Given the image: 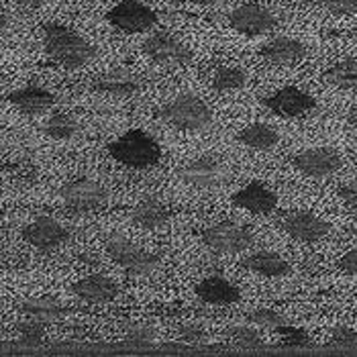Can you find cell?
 I'll return each mask as SVG.
<instances>
[{
	"mask_svg": "<svg viewBox=\"0 0 357 357\" xmlns=\"http://www.w3.org/2000/svg\"><path fill=\"white\" fill-rule=\"evenodd\" d=\"M0 217H2V215H0Z\"/></svg>",
	"mask_w": 357,
	"mask_h": 357,
	"instance_id": "43",
	"label": "cell"
},
{
	"mask_svg": "<svg viewBox=\"0 0 357 357\" xmlns=\"http://www.w3.org/2000/svg\"><path fill=\"white\" fill-rule=\"evenodd\" d=\"M90 86L96 92H105V94L119 96V98H129V96L139 94L147 86V80L129 68H112L109 72L96 76Z\"/></svg>",
	"mask_w": 357,
	"mask_h": 357,
	"instance_id": "13",
	"label": "cell"
},
{
	"mask_svg": "<svg viewBox=\"0 0 357 357\" xmlns=\"http://www.w3.org/2000/svg\"><path fill=\"white\" fill-rule=\"evenodd\" d=\"M23 239L39 251H55L70 239V231L52 217H37L23 229Z\"/></svg>",
	"mask_w": 357,
	"mask_h": 357,
	"instance_id": "12",
	"label": "cell"
},
{
	"mask_svg": "<svg viewBox=\"0 0 357 357\" xmlns=\"http://www.w3.org/2000/svg\"><path fill=\"white\" fill-rule=\"evenodd\" d=\"M292 164L306 178L323 180L337 174L343 167V158L339 155V151L331 147H314V149H306L303 153H298Z\"/></svg>",
	"mask_w": 357,
	"mask_h": 357,
	"instance_id": "11",
	"label": "cell"
},
{
	"mask_svg": "<svg viewBox=\"0 0 357 357\" xmlns=\"http://www.w3.org/2000/svg\"><path fill=\"white\" fill-rule=\"evenodd\" d=\"M72 294L88 304H107L116 301L119 296V284L107 275L92 274L82 280H76L70 286Z\"/></svg>",
	"mask_w": 357,
	"mask_h": 357,
	"instance_id": "16",
	"label": "cell"
},
{
	"mask_svg": "<svg viewBox=\"0 0 357 357\" xmlns=\"http://www.w3.org/2000/svg\"><path fill=\"white\" fill-rule=\"evenodd\" d=\"M145 54L149 55L155 63L160 66H188L192 61V52L174 35L158 31L153 35H149V39L143 45Z\"/></svg>",
	"mask_w": 357,
	"mask_h": 357,
	"instance_id": "10",
	"label": "cell"
},
{
	"mask_svg": "<svg viewBox=\"0 0 357 357\" xmlns=\"http://www.w3.org/2000/svg\"><path fill=\"white\" fill-rule=\"evenodd\" d=\"M200 239L211 251L222 255H237L253 245L251 231L235 220H220L217 225L206 227Z\"/></svg>",
	"mask_w": 357,
	"mask_h": 357,
	"instance_id": "5",
	"label": "cell"
},
{
	"mask_svg": "<svg viewBox=\"0 0 357 357\" xmlns=\"http://www.w3.org/2000/svg\"><path fill=\"white\" fill-rule=\"evenodd\" d=\"M158 341V331L153 329L151 325H137V327H131V329L125 333V339L123 343L129 345V347H151L153 343Z\"/></svg>",
	"mask_w": 357,
	"mask_h": 357,
	"instance_id": "31",
	"label": "cell"
},
{
	"mask_svg": "<svg viewBox=\"0 0 357 357\" xmlns=\"http://www.w3.org/2000/svg\"><path fill=\"white\" fill-rule=\"evenodd\" d=\"M6 100L27 116H41L55 105V96L39 86H25L6 96Z\"/></svg>",
	"mask_w": 357,
	"mask_h": 357,
	"instance_id": "18",
	"label": "cell"
},
{
	"mask_svg": "<svg viewBox=\"0 0 357 357\" xmlns=\"http://www.w3.org/2000/svg\"><path fill=\"white\" fill-rule=\"evenodd\" d=\"M131 219L137 227L145 229V231H160L169 220V211L165 208L164 202L158 200V198H143L133 208Z\"/></svg>",
	"mask_w": 357,
	"mask_h": 357,
	"instance_id": "21",
	"label": "cell"
},
{
	"mask_svg": "<svg viewBox=\"0 0 357 357\" xmlns=\"http://www.w3.org/2000/svg\"><path fill=\"white\" fill-rule=\"evenodd\" d=\"M0 80H2V74H0Z\"/></svg>",
	"mask_w": 357,
	"mask_h": 357,
	"instance_id": "41",
	"label": "cell"
},
{
	"mask_svg": "<svg viewBox=\"0 0 357 357\" xmlns=\"http://www.w3.org/2000/svg\"><path fill=\"white\" fill-rule=\"evenodd\" d=\"M339 268H341L347 275L357 278V248H354L351 251H347V253L339 259Z\"/></svg>",
	"mask_w": 357,
	"mask_h": 357,
	"instance_id": "37",
	"label": "cell"
},
{
	"mask_svg": "<svg viewBox=\"0 0 357 357\" xmlns=\"http://www.w3.org/2000/svg\"><path fill=\"white\" fill-rule=\"evenodd\" d=\"M196 296L206 304L213 306H229L239 303L241 294L235 284H231L222 275H208L196 286Z\"/></svg>",
	"mask_w": 357,
	"mask_h": 357,
	"instance_id": "20",
	"label": "cell"
},
{
	"mask_svg": "<svg viewBox=\"0 0 357 357\" xmlns=\"http://www.w3.org/2000/svg\"><path fill=\"white\" fill-rule=\"evenodd\" d=\"M243 266L264 278H284L290 274V264L274 251H255L245 257Z\"/></svg>",
	"mask_w": 357,
	"mask_h": 357,
	"instance_id": "22",
	"label": "cell"
},
{
	"mask_svg": "<svg viewBox=\"0 0 357 357\" xmlns=\"http://www.w3.org/2000/svg\"><path fill=\"white\" fill-rule=\"evenodd\" d=\"M333 15H357V0H321Z\"/></svg>",
	"mask_w": 357,
	"mask_h": 357,
	"instance_id": "35",
	"label": "cell"
},
{
	"mask_svg": "<svg viewBox=\"0 0 357 357\" xmlns=\"http://www.w3.org/2000/svg\"><path fill=\"white\" fill-rule=\"evenodd\" d=\"M264 105L278 116L296 119V116H303V114L314 109L317 100L296 86H286V88L278 90L274 96L266 98Z\"/></svg>",
	"mask_w": 357,
	"mask_h": 357,
	"instance_id": "15",
	"label": "cell"
},
{
	"mask_svg": "<svg viewBox=\"0 0 357 357\" xmlns=\"http://www.w3.org/2000/svg\"><path fill=\"white\" fill-rule=\"evenodd\" d=\"M356 317H357V310H356Z\"/></svg>",
	"mask_w": 357,
	"mask_h": 357,
	"instance_id": "42",
	"label": "cell"
},
{
	"mask_svg": "<svg viewBox=\"0 0 357 357\" xmlns=\"http://www.w3.org/2000/svg\"><path fill=\"white\" fill-rule=\"evenodd\" d=\"M248 84V72L239 66H220L213 76V86L219 92L239 90Z\"/></svg>",
	"mask_w": 357,
	"mask_h": 357,
	"instance_id": "27",
	"label": "cell"
},
{
	"mask_svg": "<svg viewBox=\"0 0 357 357\" xmlns=\"http://www.w3.org/2000/svg\"><path fill=\"white\" fill-rule=\"evenodd\" d=\"M43 47L55 63L66 70H78L96 57V47L90 41L57 23L43 27Z\"/></svg>",
	"mask_w": 357,
	"mask_h": 357,
	"instance_id": "1",
	"label": "cell"
},
{
	"mask_svg": "<svg viewBox=\"0 0 357 357\" xmlns=\"http://www.w3.org/2000/svg\"><path fill=\"white\" fill-rule=\"evenodd\" d=\"M329 343L333 347H357V333L351 327H335L331 331Z\"/></svg>",
	"mask_w": 357,
	"mask_h": 357,
	"instance_id": "34",
	"label": "cell"
},
{
	"mask_svg": "<svg viewBox=\"0 0 357 357\" xmlns=\"http://www.w3.org/2000/svg\"><path fill=\"white\" fill-rule=\"evenodd\" d=\"M278 335H282V341L286 347H308L310 345V335L304 329L298 327H290V325H284L275 331Z\"/></svg>",
	"mask_w": 357,
	"mask_h": 357,
	"instance_id": "32",
	"label": "cell"
},
{
	"mask_svg": "<svg viewBox=\"0 0 357 357\" xmlns=\"http://www.w3.org/2000/svg\"><path fill=\"white\" fill-rule=\"evenodd\" d=\"M229 25L235 29L241 35L248 37H259L266 33H272L278 27V17L270 8L255 4V2H248L237 6L231 15H229Z\"/></svg>",
	"mask_w": 357,
	"mask_h": 357,
	"instance_id": "8",
	"label": "cell"
},
{
	"mask_svg": "<svg viewBox=\"0 0 357 357\" xmlns=\"http://www.w3.org/2000/svg\"><path fill=\"white\" fill-rule=\"evenodd\" d=\"M107 21L123 33H145L158 25V13L139 0H121L107 13Z\"/></svg>",
	"mask_w": 357,
	"mask_h": 357,
	"instance_id": "7",
	"label": "cell"
},
{
	"mask_svg": "<svg viewBox=\"0 0 357 357\" xmlns=\"http://www.w3.org/2000/svg\"><path fill=\"white\" fill-rule=\"evenodd\" d=\"M19 308L27 319H35L43 325L59 323L61 319H66V308L54 298H25Z\"/></svg>",
	"mask_w": 357,
	"mask_h": 357,
	"instance_id": "23",
	"label": "cell"
},
{
	"mask_svg": "<svg viewBox=\"0 0 357 357\" xmlns=\"http://www.w3.org/2000/svg\"><path fill=\"white\" fill-rule=\"evenodd\" d=\"M158 116L180 131H202L211 125L213 112L196 94L184 92L158 110Z\"/></svg>",
	"mask_w": 357,
	"mask_h": 357,
	"instance_id": "3",
	"label": "cell"
},
{
	"mask_svg": "<svg viewBox=\"0 0 357 357\" xmlns=\"http://www.w3.org/2000/svg\"><path fill=\"white\" fill-rule=\"evenodd\" d=\"M351 121H354V125L357 127V109L354 110V114H351Z\"/></svg>",
	"mask_w": 357,
	"mask_h": 357,
	"instance_id": "40",
	"label": "cell"
},
{
	"mask_svg": "<svg viewBox=\"0 0 357 357\" xmlns=\"http://www.w3.org/2000/svg\"><path fill=\"white\" fill-rule=\"evenodd\" d=\"M6 27H8V19H6V15L0 10V33H2Z\"/></svg>",
	"mask_w": 357,
	"mask_h": 357,
	"instance_id": "39",
	"label": "cell"
},
{
	"mask_svg": "<svg viewBox=\"0 0 357 357\" xmlns=\"http://www.w3.org/2000/svg\"><path fill=\"white\" fill-rule=\"evenodd\" d=\"M225 333L231 339H235L241 347H248V349H259V347L266 345V341L259 335V331L249 327V325H233V327H227Z\"/></svg>",
	"mask_w": 357,
	"mask_h": 357,
	"instance_id": "30",
	"label": "cell"
},
{
	"mask_svg": "<svg viewBox=\"0 0 357 357\" xmlns=\"http://www.w3.org/2000/svg\"><path fill=\"white\" fill-rule=\"evenodd\" d=\"M78 129H80L78 121L72 114H66V112H55L43 125V133L47 137L57 139V141L72 139L78 133Z\"/></svg>",
	"mask_w": 357,
	"mask_h": 357,
	"instance_id": "26",
	"label": "cell"
},
{
	"mask_svg": "<svg viewBox=\"0 0 357 357\" xmlns=\"http://www.w3.org/2000/svg\"><path fill=\"white\" fill-rule=\"evenodd\" d=\"M306 54H308L306 45L294 37H274L259 50L261 59L275 68L294 66V63L303 61Z\"/></svg>",
	"mask_w": 357,
	"mask_h": 357,
	"instance_id": "17",
	"label": "cell"
},
{
	"mask_svg": "<svg viewBox=\"0 0 357 357\" xmlns=\"http://www.w3.org/2000/svg\"><path fill=\"white\" fill-rule=\"evenodd\" d=\"M237 139H239V143H243L249 149L268 151V149H274L280 143V133L266 123H251L243 131H239Z\"/></svg>",
	"mask_w": 357,
	"mask_h": 357,
	"instance_id": "24",
	"label": "cell"
},
{
	"mask_svg": "<svg viewBox=\"0 0 357 357\" xmlns=\"http://www.w3.org/2000/svg\"><path fill=\"white\" fill-rule=\"evenodd\" d=\"M109 153L112 160L131 169H151L162 162V147L158 141L139 129L112 141Z\"/></svg>",
	"mask_w": 357,
	"mask_h": 357,
	"instance_id": "2",
	"label": "cell"
},
{
	"mask_svg": "<svg viewBox=\"0 0 357 357\" xmlns=\"http://www.w3.org/2000/svg\"><path fill=\"white\" fill-rule=\"evenodd\" d=\"M59 198L66 208L74 213H90L98 211L109 202V190L90 178H78L59 188Z\"/></svg>",
	"mask_w": 357,
	"mask_h": 357,
	"instance_id": "6",
	"label": "cell"
},
{
	"mask_svg": "<svg viewBox=\"0 0 357 357\" xmlns=\"http://www.w3.org/2000/svg\"><path fill=\"white\" fill-rule=\"evenodd\" d=\"M178 337L188 343V345H204L211 337H208V331L204 329L202 325L198 323H186L178 329Z\"/></svg>",
	"mask_w": 357,
	"mask_h": 357,
	"instance_id": "33",
	"label": "cell"
},
{
	"mask_svg": "<svg viewBox=\"0 0 357 357\" xmlns=\"http://www.w3.org/2000/svg\"><path fill=\"white\" fill-rule=\"evenodd\" d=\"M339 198L357 213V180L356 182H349V184H343L339 188Z\"/></svg>",
	"mask_w": 357,
	"mask_h": 357,
	"instance_id": "36",
	"label": "cell"
},
{
	"mask_svg": "<svg viewBox=\"0 0 357 357\" xmlns=\"http://www.w3.org/2000/svg\"><path fill=\"white\" fill-rule=\"evenodd\" d=\"M245 319H248V323L255 325V327L274 331V333L280 329V327L288 325V321H286L280 312L272 310V308H255V310H251V312L245 314Z\"/></svg>",
	"mask_w": 357,
	"mask_h": 357,
	"instance_id": "29",
	"label": "cell"
},
{
	"mask_svg": "<svg viewBox=\"0 0 357 357\" xmlns=\"http://www.w3.org/2000/svg\"><path fill=\"white\" fill-rule=\"evenodd\" d=\"M233 202L251 215H270L278 206V196L261 182H251L233 196Z\"/></svg>",
	"mask_w": 357,
	"mask_h": 357,
	"instance_id": "19",
	"label": "cell"
},
{
	"mask_svg": "<svg viewBox=\"0 0 357 357\" xmlns=\"http://www.w3.org/2000/svg\"><path fill=\"white\" fill-rule=\"evenodd\" d=\"M13 2H17L21 6H27V8H39V6L47 4L50 0H13Z\"/></svg>",
	"mask_w": 357,
	"mask_h": 357,
	"instance_id": "38",
	"label": "cell"
},
{
	"mask_svg": "<svg viewBox=\"0 0 357 357\" xmlns=\"http://www.w3.org/2000/svg\"><path fill=\"white\" fill-rule=\"evenodd\" d=\"M282 229L286 235H290L292 239H296L301 243H317L331 233L329 222L308 211L290 213L282 220Z\"/></svg>",
	"mask_w": 357,
	"mask_h": 357,
	"instance_id": "14",
	"label": "cell"
},
{
	"mask_svg": "<svg viewBox=\"0 0 357 357\" xmlns=\"http://www.w3.org/2000/svg\"><path fill=\"white\" fill-rule=\"evenodd\" d=\"M15 331L19 335V345L23 347H41L45 341V325L35 319H25L17 323Z\"/></svg>",
	"mask_w": 357,
	"mask_h": 357,
	"instance_id": "28",
	"label": "cell"
},
{
	"mask_svg": "<svg viewBox=\"0 0 357 357\" xmlns=\"http://www.w3.org/2000/svg\"><path fill=\"white\" fill-rule=\"evenodd\" d=\"M323 82L335 88H357V59L347 57L343 61L333 63L323 74Z\"/></svg>",
	"mask_w": 357,
	"mask_h": 357,
	"instance_id": "25",
	"label": "cell"
},
{
	"mask_svg": "<svg viewBox=\"0 0 357 357\" xmlns=\"http://www.w3.org/2000/svg\"><path fill=\"white\" fill-rule=\"evenodd\" d=\"M105 248L112 257V261L116 266H121L127 274L131 275H149L153 274L162 259L158 253L145 251V249L133 245L129 239L121 237V235H110L105 241Z\"/></svg>",
	"mask_w": 357,
	"mask_h": 357,
	"instance_id": "4",
	"label": "cell"
},
{
	"mask_svg": "<svg viewBox=\"0 0 357 357\" xmlns=\"http://www.w3.org/2000/svg\"><path fill=\"white\" fill-rule=\"evenodd\" d=\"M178 176L190 188L211 190L222 180V162L215 153H204L182 165Z\"/></svg>",
	"mask_w": 357,
	"mask_h": 357,
	"instance_id": "9",
	"label": "cell"
}]
</instances>
